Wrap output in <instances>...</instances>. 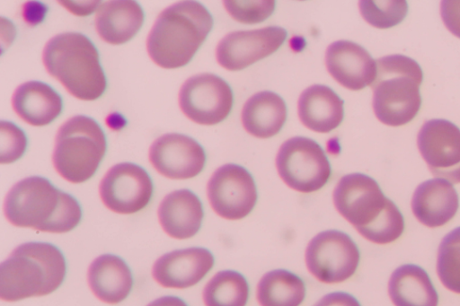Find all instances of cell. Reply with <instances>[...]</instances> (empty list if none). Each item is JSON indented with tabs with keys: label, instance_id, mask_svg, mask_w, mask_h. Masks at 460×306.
I'll return each mask as SVG.
<instances>
[{
	"label": "cell",
	"instance_id": "cell-23",
	"mask_svg": "<svg viewBox=\"0 0 460 306\" xmlns=\"http://www.w3.org/2000/svg\"><path fill=\"white\" fill-rule=\"evenodd\" d=\"M144 12L136 1H108L99 5L95 28L99 36L113 45L131 39L140 30Z\"/></svg>",
	"mask_w": 460,
	"mask_h": 306
},
{
	"label": "cell",
	"instance_id": "cell-22",
	"mask_svg": "<svg viewBox=\"0 0 460 306\" xmlns=\"http://www.w3.org/2000/svg\"><path fill=\"white\" fill-rule=\"evenodd\" d=\"M12 104L22 120L35 127L51 123L63 108L61 96L49 84L40 81H30L18 86Z\"/></svg>",
	"mask_w": 460,
	"mask_h": 306
},
{
	"label": "cell",
	"instance_id": "cell-1",
	"mask_svg": "<svg viewBox=\"0 0 460 306\" xmlns=\"http://www.w3.org/2000/svg\"><path fill=\"white\" fill-rule=\"evenodd\" d=\"M4 212L14 226L52 233L72 231L82 218L78 201L40 176L25 178L13 186Z\"/></svg>",
	"mask_w": 460,
	"mask_h": 306
},
{
	"label": "cell",
	"instance_id": "cell-8",
	"mask_svg": "<svg viewBox=\"0 0 460 306\" xmlns=\"http://www.w3.org/2000/svg\"><path fill=\"white\" fill-rule=\"evenodd\" d=\"M359 250L345 232L328 230L315 235L305 250L309 272L327 284L343 282L351 277L359 263Z\"/></svg>",
	"mask_w": 460,
	"mask_h": 306
},
{
	"label": "cell",
	"instance_id": "cell-29",
	"mask_svg": "<svg viewBox=\"0 0 460 306\" xmlns=\"http://www.w3.org/2000/svg\"><path fill=\"white\" fill-rule=\"evenodd\" d=\"M359 11L370 25L387 29L394 27L405 18L408 12L406 1H360Z\"/></svg>",
	"mask_w": 460,
	"mask_h": 306
},
{
	"label": "cell",
	"instance_id": "cell-28",
	"mask_svg": "<svg viewBox=\"0 0 460 306\" xmlns=\"http://www.w3.org/2000/svg\"><path fill=\"white\" fill-rule=\"evenodd\" d=\"M437 273L446 288L460 293V227L448 232L441 240Z\"/></svg>",
	"mask_w": 460,
	"mask_h": 306
},
{
	"label": "cell",
	"instance_id": "cell-35",
	"mask_svg": "<svg viewBox=\"0 0 460 306\" xmlns=\"http://www.w3.org/2000/svg\"><path fill=\"white\" fill-rule=\"evenodd\" d=\"M146 306H188L187 303L177 296H163L160 297Z\"/></svg>",
	"mask_w": 460,
	"mask_h": 306
},
{
	"label": "cell",
	"instance_id": "cell-4",
	"mask_svg": "<svg viewBox=\"0 0 460 306\" xmlns=\"http://www.w3.org/2000/svg\"><path fill=\"white\" fill-rule=\"evenodd\" d=\"M42 59L48 73L79 100H96L106 90L98 50L82 33L56 35L45 45Z\"/></svg>",
	"mask_w": 460,
	"mask_h": 306
},
{
	"label": "cell",
	"instance_id": "cell-12",
	"mask_svg": "<svg viewBox=\"0 0 460 306\" xmlns=\"http://www.w3.org/2000/svg\"><path fill=\"white\" fill-rule=\"evenodd\" d=\"M153 182L145 169L132 162L112 166L100 183L102 203L112 212L135 214L145 208L152 198Z\"/></svg>",
	"mask_w": 460,
	"mask_h": 306
},
{
	"label": "cell",
	"instance_id": "cell-7",
	"mask_svg": "<svg viewBox=\"0 0 460 306\" xmlns=\"http://www.w3.org/2000/svg\"><path fill=\"white\" fill-rule=\"evenodd\" d=\"M276 166L282 180L302 193L322 188L332 172L329 160L320 144L304 136H295L282 144L276 157Z\"/></svg>",
	"mask_w": 460,
	"mask_h": 306
},
{
	"label": "cell",
	"instance_id": "cell-34",
	"mask_svg": "<svg viewBox=\"0 0 460 306\" xmlns=\"http://www.w3.org/2000/svg\"><path fill=\"white\" fill-rule=\"evenodd\" d=\"M314 306H361L358 301L348 293L335 292L324 295Z\"/></svg>",
	"mask_w": 460,
	"mask_h": 306
},
{
	"label": "cell",
	"instance_id": "cell-11",
	"mask_svg": "<svg viewBox=\"0 0 460 306\" xmlns=\"http://www.w3.org/2000/svg\"><path fill=\"white\" fill-rule=\"evenodd\" d=\"M207 193L213 210L228 220L244 218L257 201L252 176L245 168L234 163L225 164L212 174Z\"/></svg>",
	"mask_w": 460,
	"mask_h": 306
},
{
	"label": "cell",
	"instance_id": "cell-33",
	"mask_svg": "<svg viewBox=\"0 0 460 306\" xmlns=\"http://www.w3.org/2000/svg\"><path fill=\"white\" fill-rule=\"evenodd\" d=\"M440 15L447 29L460 39V0H444Z\"/></svg>",
	"mask_w": 460,
	"mask_h": 306
},
{
	"label": "cell",
	"instance_id": "cell-17",
	"mask_svg": "<svg viewBox=\"0 0 460 306\" xmlns=\"http://www.w3.org/2000/svg\"><path fill=\"white\" fill-rule=\"evenodd\" d=\"M325 64L329 74L352 91L371 85L376 75V61L362 46L350 40L330 44L325 53Z\"/></svg>",
	"mask_w": 460,
	"mask_h": 306
},
{
	"label": "cell",
	"instance_id": "cell-21",
	"mask_svg": "<svg viewBox=\"0 0 460 306\" xmlns=\"http://www.w3.org/2000/svg\"><path fill=\"white\" fill-rule=\"evenodd\" d=\"M344 101L330 87L314 84L298 99V117L304 126L318 133H329L341 123Z\"/></svg>",
	"mask_w": 460,
	"mask_h": 306
},
{
	"label": "cell",
	"instance_id": "cell-15",
	"mask_svg": "<svg viewBox=\"0 0 460 306\" xmlns=\"http://www.w3.org/2000/svg\"><path fill=\"white\" fill-rule=\"evenodd\" d=\"M149 161L161 175L172 179H186L202 171L206 153L203 147L190 136L170 133L163 135L152 144Z\"/></svg>",
	"mask_w": 460,
	"mask_h": 306
},
{
	"label": "cell",
	"instance_id": "cell-9",
	"mask_svg": "<svg viewBox=\"0 0 460 306\" xmlns=\"http://www.w3.org/2000/svg\"><path fill=\"white\" fill-rule=\"evenodd\" d=\"M233 102L230 85L218 75L209 73L190 77L179 92L181 111L199 125L212 126L226 119Z\"/></svg>",
	"mask_w": 460,
	"mask_h": 306
},
{
	"label": "cell",
	"instance_id": "cell-30",
	"mask_svg": "<svg viewBox=\"0 0 460 306\" xmlns=\"http://www.w3.org/2000/svg\"><path fill=\"white\" fill-rule=\"evenodd\" d=\"M403 230L402 214L393 202L375 223L357 231L371 242L387 244L397 240L402 234Z\"/></svg>",
	"mask_w": 460,
	"mask_h": 306
},
{
	"label": "cell",
	"instance_id": "cell-2",
	"mask_svg": "<svg viewBox=\"0 0 460 306\" xmlns=\"http://www.w3.org/2000/svg\"><path fill=\"white\" fill-rule=\"evenodd\" d=\"M212 26L213 18L200 3L182 1L172 4L159 14L148 34V55L165 69L184 66L192 59Z\"/></svg>",
	"mask_w": 460,
	"mask_h": 306
},
{
	"label": "cell",
	"instance_id": "cell-3",
	"mask_svg": "<svg viewBox=\"0 0 460 306\" xmlns=\"http://www.w3.org/2000/svg\"><path fill=\"white\" fill-rule=\"evenodd\" d=\"M66 265L53 244L31 241L15 248L0 265V298L5 302L44 296L63 283Z\"/></svg>",
	"mask_w": 460,
	"mask_h": 306
},
{
	"label": "cell",
	"instance_id": "cell-27",
	"mask_svg": "<svg viewBox=\"0 0 460 306\" xmlns=\"http://www.w3.org/2000/svg\"><path fill=\"white\" fill-rule=\"evenodd\" d=\"M248 298L249 285L245 277L234 270L217 273L203 291L206 306H245Z\"/></svg>",
	"mask_w": 460,
	"mask_h": 306
},
{
	"label": "cell",
	"instance_id": "cell-16",
	"mask_svg": "<svg viewBox=\"0 0 460 306\" xmlns=\"http://www.w3.org/2000/svg\"><path fill=\"white\" fill-rule=\"evenodd\" d=\"M214 262V256L205 248L176 249L161 256L155 262L152 275L164 287L184 289L201 281Z\"/></svg>",
	"mask_w": 460,
	"mask_h": 306
},
{
	"label": "cell",
	"instance_id": "cell-6",
	"mask_svg": "<svg viewBox=\"0 0 460 306\" xmlns=\"http://www.w3.org/2000/svg\"><path fill=\"white\" fill-rule=\"evenodd\" d=\"M107 148L100 125L92 118L79 115L58 129L52 162L57 172L71 183H82L96 172Z\"/></svg>",
	"mask_w": 460,
	"mask_h": 306
},
{
	"label": "cell",
	"instance_id": "cell-10",
	"mask_svg": "<svg viewBox=\"0 0 460 306\" xmlns=\"http://www.w3.org/2000/svg\"><path fill=\"white\" fill-rule=\"evenodd\" d=\"M338 212L357 230L375 223L391 205L378 183L363 173L343 176L333 191Z\"/></svg>",
	"mask_w": 460,
	"mask_h": 306
},
{
	"label": "cell",
	"instance_id": "cell-32",
	"mask_svg": "<svg viewBox=\"0 0 460 306\" xmlns=\"http://www.w3.org/2000/svg\"><path fill=\"white\" fill-rule=\"evenodd\" d=\"M27 147L24 132L12 122L0 123V162L12 163L20 159Z\"/></svg>",
	"mask_w": 460,
	"mask_h": 306
},
{
	"label": "cell",
	"instance_id": "cell-19",
	"mask_svg": "<svg viewBox=\"0 0 460 306\" xmlns=\"http://www.w3.org/2000/svg\"><path fill=\"white\" fill-rule=\"evenodd\" d=\"M203 216L201 201L186 188L169 193L158 207V219L163 230L174 239L194 236L200 229Z\"/></svg>",
	"mask_w": 460,
	"mask_h": 306
},
{
	"label": "cell",
	"instance_id": "cell-24",
	"mask_svg": "<svg viewBox=\"0 0 460 306\" xmlns=\"http://www.w3.org/2000/svg\"><path fill=\"white\" fill-rule=\"evenodd\" d=\"M287 114L286 103L279 94L262 91L246 101L241 119L249 134L258 138H270L280 131Z\"/></svg>",
	"mask_w": 460,
	"mask_h": 306
},
{
	"label": "cell",
	"instance_id": "cell-20",
	"mask_svg": "<svg viewBox=\"0 0 460 306\" xmlns=\"http://www.w3.org/2000/svg\"><path fill=\"white\" fill-rule=\"evenodd\" d=\"M87 281L93 293L102 302L117 304L125 300L133 286L127 263L113 254H103L90 265Z\"/></svg>",
	"mask_w": 460,
	"mask_h": 306
},
{
	"label": "cell",
	"instance_id": "cell-18",
	"mask_svg": "<svg viewBox=\"0 0 460 306\" xmlns=\"http://www.w3.org/2000/svg\"><path fill=\"white\" fill-rule=\"evenodd\" d=\"M459 206L458 194L451 182L436 178L420 184L411 199V210L422 224L435 228L448 223Z\"/></svg>",
	"mask_w": 460,
	"mask_h": 306
},
{
	"label": "cell",
	"instance_id": "cell-36",
	"mask_svg": "<svg viewBox=\"0 0 460 306\" xmlns=\"http://www.w3.org/2000/svg\"><path fill=\"white\" fill-rule=\"evenodd\" d=\"M24 17L29 23H38L42 18V13H38V5H28V10L24 11Z\"/></svg>",
	"mask_w": 460,
	"mask_h": 306
},
{
	"label": "cell",
	"instance_id": "cell-26",
	"mask_svg": "<svg viewBox=\"0 0 460 306\" xmlns=\"http://www.w3.org/2000/svg\"><path fill=\"white\" fill-rule=\"evenodd\" d=\"M305 296L303 280L285 269L266 273L257 286V300L261 306H299Z\"/></svg>",
	"mask_w": 460,
	"mask_h": 306
},
{
	"label": "cell",
	"instance_id": "cell-5",
	"mask_svg": "<svg viewBox=\"0 0 460 306\" xmlns=\"http://www.w3.org/2000/svg\"><path fill=\"white\" fill-rule=\"evenodd\" d=\"M376 61V75L370 85L374 113L385 125H405L420 109L422 70L414 59L400 54L385 56Z\"/></svg>",
	"mask_w": 460,
	"mask_h": 306
},
{
	"label": "cell",
	"instance_id": "cell-14",
	"mask_svg": "<svg viewBox=\"0 0 460 306\" xmlns=\"http://www.w3.org/2000/svg\"><path fill=\"white\" fill-rule=\"evenodd\" d=\"M287 36V31L279 26L230 32L217 44V60L230 71L244 69L277 51Z\"/></svg>",
	"mask_w": 460,
	"mask_h": 306
},
{
	"label": "cell",
	"instance_id": "cell-31",
	"mask_svg": "<svg viewBox=\"0 0 460 306\" xmlns=\"http://www.w3.org/2000/svg\"><path fill=\"white\" fill-rule=\"evenodd\" d=\"M224 5L234 20L246 24L263 22L275 9L274 1H225Z\"/></svg>",
	"mask_w": 460,
	"mask_h": 306
},
{
	"label": "cell",
	"instance_id": "cell-25",
	"mask_svg": "<svg viewBox=\"0 0 460 306\" xmlns=\"http://www.w3.org/2000/svg\"><path fill=\"white\" fill-rule=\"evenodd\" d=\"M388 293L395 306H438V295L427 272L419 266L397 267L388 282Z\"/></svg>",
	"mask_w": 460,
	"mask_h": 306
},
{
	"label": "cell",
	"instance_id": "cell-13",
	"mask_svg": "<svg viewBox=\"0 0 460 306\" xmlns=\"http://www.w3.org/2000/svg\"><path fill=\"white\" fill-rule=\"evenodd\" d=\"M419 151L431 173L460 183V129L442 118L427 120L417 136Z\"/></svg>",
	"mask_w": 460,
	"mask_h": 306
}]
</instances>
